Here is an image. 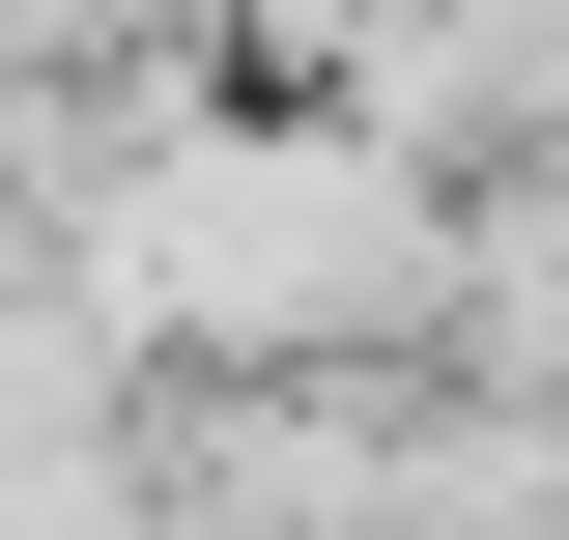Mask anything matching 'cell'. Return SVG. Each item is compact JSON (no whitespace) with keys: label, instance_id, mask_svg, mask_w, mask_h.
Returning <instances> with one entry per match:
<instances>
[{"label":"cell","instance_id":"6da1fadb","mask_svg":"<svg viewBox=\"0 0 569 540\" xmlns=\"http://www.w3.org/2000/svg\"><path fill=\"white\" fill-rule=\"evenodd\" d=\"M86 313H142V341H427V313H456V228L399 200L370 114H342V142L200 114L114 228H86Z\"/></svg>","mask_w":569,"mask_h":540}]
</instances>
